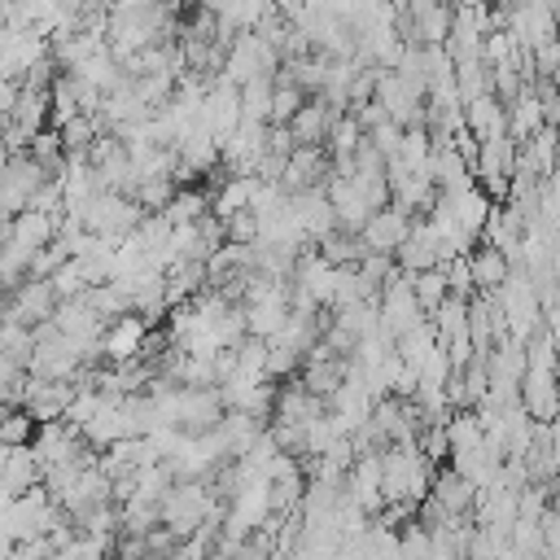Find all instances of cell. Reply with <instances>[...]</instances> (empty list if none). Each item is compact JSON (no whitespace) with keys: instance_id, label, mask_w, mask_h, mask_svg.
Returning a JSON list of instances; mask_svg holds the SVG:
<instances>
[{"instance_id":"obj_1","label":"cell","mask_w":560,"mask_h":560,"mask_svg":"<svg viewBox=\"0 0 560 560\" xmlns=\"http://www.w3.org/2000/svg\"><path fill=\"white\" fill-rule=\"evenodd\" d=\"M276 70H280V52L267 48L254 31H241V35L228 44V52H223L219 79H228L232 88H241V83H249V79H276Z\"/></svg>"},{"instance_id":"obj_2","label":"cell","mask_w":560,"mask_h":560,"mask_svg":"<svg viewBox=\"0 0 560 560\" xmlns=\"http://www.w3.org/2000/svg\"><path fill=\"white\" fill-rule=\"evenodd\" d=\"M52 311H57V298H52L48 280H22L9 298H0V319L22 324V328H35V324L52 319Z\"/></svg>"},{"instance_id":"obj_3","label":"cell","mask_w":560,"mask_h":560,"mask_svg":"<svg viewBox=\"0 0 560 560\" xmlns=\"http://www.w3.org/2000/svg\"><path fill=\"white\" fill-rule=\"evenodd\" d=\"M407 232H411V214H402L398 206H381L359 228V249L363 254H389L394 258V249L407 241Z\"/></svg>"},{"instance_id":"obj_4","label":"cell","mask_w":560,"mask_h":560,"mask_svg":"<svg viewBox=\"0 0 560 560\" xmlns=\"http://www.w3.org/2000/svg\"><path fill=\"white\" fill-rule=\"evenodd\" d=\"M223 398H219V385L210 389H175V429L179 433H206L223 420Z\"/></svg>"},{"instance_id":"obj_5","label":"cell","mask_w":560,"mask_h":560,"mask_svg":"<svg viewBox=\"0 0 560 560\" xmlns=\"http://www.w3.org/2000/svg\"><path fill=\"white\" fill-rule=\"evenodd\" d=\"M337 118H341V114H337L332 105H324L319 96H306L302 109L284 122V131H289L293 149H324V140H328V131H332Z\"/></svg>"},{"instance_id":"obj_6","label":"cell","mask_w":560,"mask_h":560,"mask_svg":"<svg viewBox=\"0 0 560 560\" xmlns=\"http://www.w3.org/2000/svg\"><path fill=\"white\" fill-rule=\"evenodd\" d=\"M516 407L534 420V424H551L556 420V372H542V368H525L521 372V385H516Z\"/></svg>"},{"instance_id":"obj_7","label":"cell","mask_w":560,"mask_h":560,"mask_svg":"<svg viewBox=\"0 0 560 560\" xmlns=\"http://www.w3.org/2000/svg\"><path fill=\"white\" fill-rule=\"evenodd\" d=\"M144 332H149V324H144L140 315H118V319H109L105 332H101V359H105L109 368L131 363V359L140 354Z\"/></svg>"},{"instance_id":"obj_8","label":"cell","mask_w":560,"mask_h":560,"mask_svg":"<svg viewBox=\"0 0 560 560\" xmlns=\"http://www.w3.org/2000/svg\"><path fill=\"white\" fill-rule=\"evenodd\" d=\"M324 179H328V153L324 149H293L284 158V175H280V188L284 192L324 188Z\"/></svg>"},{"instance_id":"obj_9","label":"cell","mask_w":560,"mask_h":560,"mask_svg":"<svg viewBox=\"0 0 560 560\" xmlns=\"http://www.w3.org/2000/svg\"><path fill=\"white\" fill-rule=\"evenodd\" d=\"M35 486H39V464H35L31 446H4V455H0V490L9 499H18V494H26Z\"/></svg>"},{"instance_id":"obj_10","label":"cell","mask_w":560,"mask_h":560,"mask_svg":"<svg viewBox=\"0 0 560 560\" xmlns=\"http://www.w3.org/2000/svg\"><path fill=\"white\" fill-rule=\"evenodd\" d=\"M394 267H398L402 276H416V271H429V267H438V245H433V236H429L424 219H411V232H407V241L394 249Z\"/></svg>"},{"instance_id":"obj_11","label":"cell","mask_w":560,"mask_h":560,"mask_svg":"<svg viewBox=\"0 0 560 560\" xmlns=\"http://www.w3.org/2000/svg\"><path fill=\"white\" fill-rule=\"evenodd\" d=\"M464 262H468V276H472V289H477V293H494V289L508 280V271H512L508 258H503L494 245H481V241L464 254Z\"/></svg>"},{"instance_id":"obj_12","label":"cell","mask_w":560,"mask_h":560,"mask_svg":"<svg viewBox=\"0 0 560 560\" xmlns=\"http://www.w3.org/2000/svg\"><path fill=\"white\" fill-rule=\"evenodd\" d=\"M464 131L481 144V140H494V136H508V127H503V105L486 92V96H472V101H464Z\"/></svg>"},{"instance_id":"obj_13","label":"cell","mask_w":560,"mask_h":560,"mask_svg":"<svg viewBox=\"0 0 560 560\" xmlns=\"http://www.w3.org/2000/svg\"><path fill=\"white\" fill-rule=\"evenodd\" d=\"M302 376V385H306V394H315V398H324L328 402V394L341 385V376H346V359H302V368H298Z\"/></svg>"},{"instance_id":"obj_14","label":"cell","mask_w":560,"mask_h":560,"mask_svg":"<svg viewBox=\"0 0 560 560\" xmlns=\"http://www.w3.org/2000/svg\"><path fill=\"white\" fill-rule=\"evenodd\" d=\"M105 131V122L96 118V114H74V118H66L61 127H57V136H61V149H66V158H83L88 149H92V140Z\"/></svg>"},{"instance_id":"obj_15","label":"cell","mask_w":560,"mask_h":560,"mask_svg":"<svg viewBox=\"0 0 560 560\" xmlns=\"http://www.w3.org/2000/svg\"><path fill=\"white\" fill-rule=\"evenodd\" d=\"M26 158L44 171V175H61V166H66V149H61V136H57V127H44V131H35L31 136V144H26Z\"/></svg>"},{"instance_id":"obj_16","label":"cell","mask_w":560,"mask_h":560,"mask_svg":"<svg viewBox=\"0 0 560 560\" xmlns=\"http://www.w3.org/2000/svg\"><path fill=\"white\" fill-rule=\"evenodd\" d=\"M201 214H210V197H206V188H175V197H171L166 210H162V219H166L171 228H179V223H197Z\"/></svg>"},{"instance_id":"obj_17","label":"cell","mask_w":560,"mask_h":560,"mask_svg":"<svg viewBox=\"0 0 560 560\" xmlns=\"http://www.w3.org/2000/svg\"><path fill=\"white\" fill-rule=\"evenodd\" d=\"M407 284H411V298H416V306H420L424 319L446 302V276H442V267L416 271V276H407Z\"/></svg>"},{"instance_id":"obj_18","label":"cell","mask_w":560,"mask_h":560,"mask_svg":"<svg viewBox=\"0 0 560 560\" xmlns=\"http://www.w3.org/2000/svg\"><path fill=\"white\" fill-rule=\"evenodd\" d=\"M315 254H319L328 267H354L363 249H359V236H350V232L332 228L328 236H319V241H315Z\"/></svg>"},{"instance_id":"obj_19","label":"cell","mask_w":560,"mask_h":560,"mask_svg":"<svg viewBox=\"0 0 560 560\" xmlns=\"http://www.w3.org/2000/svg\"><path fill=\"white\" fill-rule=\"evenodd\" d=\"M302 101H306V92L302 88H293V83H284V79H271V105H267V127H284L298 109H302Z\"/></svg>"},{"instance_id":"obj_20","label":"cell","mask_w":560,"mask_h":560,"mask_svg":"<svg viewBox=\"0 0 560 560\" xmlns=\"http://www.w3.org/2000/svg\"><path fill=\"white\" fill-rule=\"evenodd\" d=\"M359 140H363V127L354 122V114H341L337 122H332V131H328V140H324V153L337 162V158H350L354 149H359Z\"/></svg>"},{"instance_id":"obj_21","label":"cell","mask_w":560,"mask_h":560,"mask_svg":"<svg viewBox=\"0 0 560 560\" xmlns=\"http://www.w3.org/2000/svg\"><path fill=\"white\" fill-rule=\"evenodd\" d=\"M171 197H175V179H136V188H131V201L144 214H162Z\"/></svg>"},{"instance_id":"obj_22","label":"cell","mask_w":560,"mask_h":560,"mask_svg":"<svg viewBox=\"0 0 560 560\" xmlns=\"http://www.w3.org/2000/svg\"><path fill=\"white\" fill-rule=\"evenodd\" d=\"M35 420L22 411V407H9L0 411V446H31L35 442Z\"/></svg>"},{"instance_id":"obj_23","label":"cell","mask_w":560,"mask_h":560,"mask_svg":"<svg viewBox=\"0 0 560 560\" xmlns=\"http://www.w3.org/2000/svg\"><path fill=\"white\" fill-rule=\"evenodd\" d=\"M236 92H241V118H249V122H267L271 79H249V83H241Z\"/></svg>"},{"instance_id":"obj_24","label":"cell","mask_w":560,"mask_h":560,"mask_svg":"<svg viewBox=\"0 0 560 560\" xmlns=\"http://www.w3.org/2000/svg\"><path fill=\"white\" fill-rule=\"evenodd\" d=\"M394 542H398V560H429V538L420 521H407L402 529H394Z\"/></svg>"},{"instance_id":"obj_25","label":"cell","mask_w":560,"mask_h":560,"mask_svg":"<svg viewBox=\"0 0 560 560\" xmlns=\"http://www.w3.org/2000/svg\"><path fill=\"white\" fill-rule=\"evenodd\" d=\"M48 289H52V298H57V302H66V298H79V293H83L88 284H83L79 267H74L70 258H66V262H61V267H57V271L48 276Z\"/></svg>"},{"instance_id":"obj_26","label":"cell","mask_w":560,"mask_h":560,"mask_svg":"<svg viewBox=\"0 0 560 560\" xmlns=\"http://www.w3.org/2000/svg\"><path fill=\"white\" fill-rule=\"evenodd\" d=\"M529 61H534V79H551L556 83V66H560V44L547 39L538 48H529Z\"/></svg>"},{"instance_id":"obj_27","label":"cell","mask_w":560,"mask_h":560,"mask_svg":"<svg viewBox=\"0 0 560 560\" xmlns=\"http://www.w3.org/2000/svg\"><path fill=\"white\" fill-rule=\"evenodd\" d=\"M13 101H18V83L13 79H0V118L13 109Z\"/></svg>"},{"instance_id":"obj_28","label":"cell","mask_w":560,"mask_h":560,"mask_svg":"<svg viewBox=\"0 0 560 560\" xmlns=\"http://www.w3.org/2000/svg\"><path fill=\"white\" fill-rule=\"evenodd\" d=\"M451 4H459V9H477V4H490V0H451Z\"/></svg>"},{"instance_id":"obj_29","label":"cell","mask_w":560,"mask_h":560,"mask_svg":"<svg viewBox=\"0 0 560 560\" xmlns=\"http://www.w3.org/2000/svg\"><path fill=\"white\" fill-rule=\"evenodd\" d=\"M4 158H9V149H4V118H0V166H4Z\"/></svg>"}]
</instances>
